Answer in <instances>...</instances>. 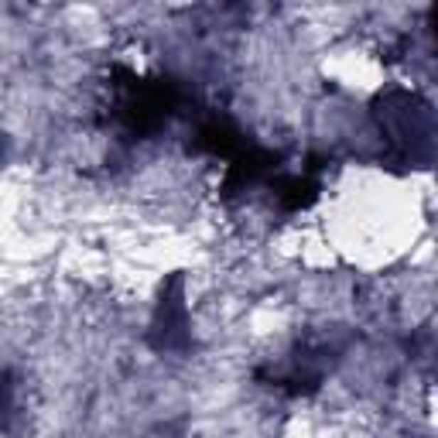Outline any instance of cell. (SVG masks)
Returning <instances> with one entry per match:
<instances>
[{
    "instance_id": "obj_2",
    "label": "cell",
    "mask_w": 438,
    "mask_h": 438,
    "mask_svg": "<svg viewBox=\"0 0 438 438\" xmlns=\"http://www.w3.org/2000/svg\"><path fill=\"white\" fill-rule=\"evenodd\" d=\"M356 202H360V209H363V213H373V209H370V202H366L360 192H356ZM377 216H380V209H377ZM366 226H370V223H360V233H363V237H366ZM373 233H377V237L387 233V219H377V223H373Z\"/></svg>"
},
{
    "instance_id": "obj_1",
    "label": "cell",
    "mask_w": 438,
    "mask_h": 438,
    "mask_svg": "<svg viewBox=\"0 0 438 438\" xmlns=\"http://www.w3.org/2000/svg\"><path fill=\"white\" fill-rule=\"evenodd\" d=\"M373 55L377 52H356V65H360V73H373V69H377V58H373ZM326 62H339V65H346V62H353V48H349V52H332ZM332 75H339V79H336V86L346 79L343 69H332Z\"/></svg>"
}]
</instances>
